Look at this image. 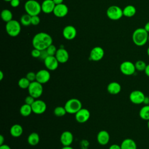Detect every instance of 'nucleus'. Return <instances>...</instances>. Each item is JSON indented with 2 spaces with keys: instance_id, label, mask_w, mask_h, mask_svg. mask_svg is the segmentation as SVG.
Returning <instances> with one entry per match:
<instances>
[{
  "instance_id": "obj_38",
  "label": "nucleus",
  "mask_w": 149,
  "mask_h": 149,
  "mask_svg": "<svg viewBox=\"0 0 149 149\" xmlns=\"http://www.w3.org/2000/svg\"><path fill=\"white\" fill-rule=\"evenodd\" d=\"M80 146L81 149H87L89 146V143L86 140H83L80 141Z\"/></svg>"
},
{
  "instance_id": "obj_3",
  "label": "nucleus",
  "mask_w": 149,
  "mask_h": 149,
  "mask_svg": "<svg viewBox=\"0 0 149 149\" xmlns=\"http://www.w3.org/2000/svg\"><path fill=\"white\" fill-rule=\"evenodd\" d=\"M24 9L26 13L30 16L38 15L41 10V5L36 0H28L24 4Z\"/></svg>"
},
{
  "instance_id": "obj_44",
  "label": "nucleus",
  "mask_w": 149,
  "mask_h": 149,
  "mask_svg": "<svg viewBox=\"0 0 149 149\" xmlns=\"http://www.w3.org/2000/svg\"><path fill=\"white\" fill-rule=\"evenodd\" d=\"M144 73L148 77H149V64L147 65V66L144 70Z\"/></svg>"
},
{
  "instance_id": "obj_43",
  "label": "nucleus",
  "mask_w": 149,
  "mask_h": 149,
  "mask_svg": "<svg viewBox=\"0 0 149 149\" xmlns=\"http://www.w3.org/2000/svg\"><path fill=\"white\" fill-rule=\"evenodd\" d=\"M144 105H149V97H145L143 103Z\"/></svg>"
},
{
  "instance_id": "obj_49",
  "label": "nucleus",
  "mask_w": 149,
  "mask_h": 149,
  "mask_svg": "<svg viewBox=\"0 0 149 149\" xmlns=\"http://www.w3.org/2000/svg\"><path fill=\"white\" fill-rule=\"evenodd\" d=\"M61 149H74V148L70 146H63Z\"/></svg>"
},
{
  "instance_id": "obj_24",
  "label": "nucleus",
  "mask_w": 149,
  "mask_h": 149,
  "mask_svg": "<svg viewBox=\"0 0 149 149\" xmlns=\"http://www.w3.org/2000/svg\"><path fill=\"white\" fill-rule=\"evenodd\" d=\"M136 13V9L134 6L132 5H128L123 9V16L127 17H133V16L135 15Z\"/></svg>"
},
{
  "instance_id": "obj_48",
  "label": "nucleus",
  "mask_w": 149,
  "mask_h": 149,
  "mask_svg": "<svg viewBox=\"0 0 149 149\" xmlns=\"http://www.w3.org/2000/svg\"><path fill=\"white\" fill-rule=\"evenodd\" d=\"M3 76H4V74L3 73V72L2 70L0 71V80H2V79H3Z\"/></svg>"
},
{
  "instance_id": "obj_31",
  "label": "nucleus",
  "mask_w": 149,
  "mask_h": 149,
  "mask_svg": "<svg viewBox=\"0 0 149 149\" xmlns=\"http://www.w3.org/2000/svg\"><path fill=\"white\" fill-rule=\"evenodd\" d=\"M67 113V112L64 107L58 106L54 109V114L58 117L63 116Z\"/></svg>"
},
{
  "instance_id": "obj_35",
  "label": "nucleus",
  "mask_w": 149,
  "mask_h": 149,
  "mask_svg": "<svg viewBox=\"0 0 149 149\" xmlns=\"http://www.w3.org/2000/svg\"><path fill=\"white\" fill-rule=\"evenodd\" d=\"M36 98H34L33 97L31 96L30 95H27L26 98H25V100H24V102H25V104H27L28 105H31L33 104V103L35 101V100Z\"/></svg>"
},
{
  "instance_id": "obj_6",
  "label": "nucleus",
  "mask_w": 149,
  "mask_h": 149,
  "mask_svg": "<svg viewBox=\"0 0 149 149\" xmlns=\"http://www.w3.org/2000/svg\"><path fill=\"white\" fill-rule=\"evenodd\" d=\"M27 89L29 95L33 97L34 98H39L43 93L42 84L36 80L31 82Z\"/></svg>"
},
{
  "instance_id": "obj_23",
  "label": "nucleus",
  "mask_w": 149,
  "mask_h": 149,
  "mask_svg": "<svg viewBox=\"0 0 149 149\" xmlns=\"http://www.w3.org/2000/svg\"><path fill=\"white\" fill-rule=\"evenodd\" d=\"M23 132V129L22 126L19 124H14L10 129V134L13 137H20Z\"/></svg>"
},
{
  "instance_id": "obj_46",
  "label": "nucleus",
  "mask_w": 149,
  "mask_h": 149,
  "mask_svg": "<svg viewBox=\"0 0 149 149\" xmlns=\"http://www.w3.org/2000/svg\"><path fill=\"white\" fill-rule=\"evenodd\" d=\"M53 1L55 5H59L61 3H63V0H53Z\"/></svg>"
},
{
  "instance_id": "obj_29",
  "label": "nucleus",
  "mask_w": 149,
  "mask_h": 149,
  "mask_svg": "<svg viewBox=\"0 0 149 149\" xmlns=\"http://www.w3.org/2000/svg\"><path fill=\"white\" fill-rule=\"evenodd\" d=\"M20 23L24 26L31 24V16L27 13L23 15L20 17Z\"/></svg>"
},
{
  "instance_id": "obj_21",
  "label": "nucleus",
  "mask_w": 149,
  "mask_h": 149,
  "mask_svg": "<svg viewBox=\"0 0 149 149\" xmlns=\"http://www.w3.org/2000/svg\"><path fill=\"white\" fill-rule=\"evenodd\" d=\"M107 88L109 94L116 95L120 92L122 87L119 83L116 81H112L108 84Z\"/></svg>"
},
{
  "instance_id": "obj_12",
  "label": "nucleus",
  "mask_w": 149,
  "mask_h": 149,
  "mask_svg": "<svg viewBox=\"0 0 149 149\" xmlns=\"http://www.w3.org/2000/svg\"><path fill=\"white\" fill-rule=\"evenodd\" d=\"M74 115L76 121L80 123H84L86 122L90 117V111L87 109L83 108Z\"/></svg>"
},
{
  "instance_id": "obj_1",
  "label": "nucleus",
  "mask_w": 149,
  "mask_h": 149,
  "mask_svg": "<svg viewBox=\"0 0 149 149\" xmlns=\"http://www.w3.org/2000/svg\"><path fill=\"white\" fill-rule=\"evenodd\" d=\"M52 44V38L51 36L45 32H40L36 34L32 40V45L34 48L40 51L46 49Z\"/></svg>"
},
{
  "instance_id": "obj_13",
  "label": "nucleus",
  "mask_w": 149,
  "mask_h": 149,
  "mask_svg": "<svg viewBox=\"0 0 149 149\" xmlns=\"http://www.w3.org/2000/svg\"><path fill=\"white\" fill-rule=\"evenodd\" d=\"M104 55V51L101 47H95L90 51V59L93 61L101 60Z\"/></svg>"
},
{
  "instance_id": "obj_22",
  "label": "nucleus",
  "mask_w": 149,
  "mask_h": 149,
  "mask_svg": "<svg viewBox=\"0 0 149 149\" xmlns=\"http://www.w3.org/2000/svg\"><path fill=\"white\" fill-rule=\"evenodd\" d=\"M120 146L121 149H137V144L136 142L130 138L124 139Z\"/></svg>"
},
{
  "instance_id": "obj_19",
  "label": "nucleus",
  "mask_w": 149,
  "mask_h": 149,
  "mask_svg": "<svg viewBox=\"0 0 149 149\" xmlns=\"http://www.w3.org/2000/svg\"><path fill=\"white\" fill-rule=\"evenodd\" d=\"M110 139V136L109 133L104 130L100 131L97 136V140L98 143L102 145L105 146L109 143Z\"/></svg>"
},
{
  "instance_id": "obj_14",
  "label": "nucleus",
  "mask_w": 149,
  "mask_h": 149,
  "mask_svg": "<svg viewBox=\"0 0 149 149\" xmlns=\"http://www.w3.org/2000/svg\"><path fill=\"white\" fill-rule=\"evenodd\" d=\"M51 79V74L47 69H41L36 73V81L43 84L49 81Z\"/></svg>"
},
{
  "instance_id": "obj_18",
  "label": "nucleus",
  "mask_w": 149,
  "mask_h": 149,
  "mask_svg": "<svg viewBox=\"0 0 149 149\" xmlns=\"http://www.w3.org/2000/svg\"><path fill=\"white\" fill-rule=\"evenodd\" d=\"M55 57L61 63H64L68 62L69 58V55L66 49L63 48H60L57 49L55 54Z\"/></svg>"
},
{
  "instance_id": "obj_40",
  "label": "nucleus",
  "mask_w": 149,
  "mask_h": 149,
  "mask_svg": "<svg viewBox=\"0 0 149 149\" xmlns=\"http://www.w3.org/2000/svg\"><path fill=\"white\" fill-rule=\"evenodd\" d=\"M20 0H12L10 2V5L13 8H16L20 4Z\"/></svg>"
},
{
  "instance_id": "obj_32",
  "label": "nucleus",
  "mask_w": 149,
  "mask_h": 149,
  "mask_svg": "<svg viewBox=\"0 0 149 149\" xmlns=\"http://www.w3.org/2000/svg\"><path fill=\"white\" fill-rule=\"evenodd\" d=\"M134 65H135L136 69L140 72L144 71L147 66V64L146 63V62L142 60H139L136 61Z\"/></svg>"
},
{
  "instance_id": "obj_11",
  "label": "nucleus",
  "mask_w": 149,
  "mask_h": 149,
  "mask_svg": "<svg viewBox=\"0 0 149 149\" xmlns=\"http://www.w3.org/2000/svg\"><path fill=\"white\" fill-rule=\"evenodd\" d=\"M44 63L45 68L49 70H56L59 65V62L56 58L55 56L48 55L44 60Z\"/></svg>"
},
{
  "instance_id": "obj_30",
  "label": "nucleus",
  "mask_w": 149,
  "mask_h": 149,
  "mask_svg": "<svg viewBox=\"0 0 149 149\" xmlns=\"http://www.w3.org/2000/svg\"><path fill=\"white\" fill-rule=\"evenodd\" d=\"M30 83L31 82L26 77H22L18 81V86L22 89H26L29 88Z\"/></svg>"
},
{
  "instance_id": "obj_50",
  "label": "nucleus",
  "mask_w": 149,
  "mask_h": 149,
  "mask_svg": "<svg viewBox=\"0 0 149 149\" xmlns=\"http://www.w3.org/2000/svg\"><path fill=\"white\" fill-rule=\"evenodd\" d=\"M147 54L148 56H149V47H148V48H147Z\"/></svg>"
},
{
  "instance_id": "obj_27",
  "label": "nucleus",
  "mask_w": 149,
  "mask_h": 149,
  "mask_svg": "<svg viewBox=\"0 0 149 149\" xmlns=\"http://www.w3.org/2000/svg\"><path fill=\"white\" fill-rule=\"evenodd\" d=\"M33 112L31 105L27 104H23L20 108V113L23 116H28Z\"/></svg>"
},
{
  "instance_id": "obj_28",
  "label": "nucleus",
  "mask_w": 149,
  "mask_h": 149,
  "mask_svg": "<svg viewBox=\"0 0 149 149\" xmlns=\"http://www.w3.org/2000/svg\"><path fill=\"white\" fill-rule=\"evenodd\" d=\"M1 16L2 20L6 23L12 20L13 18L12 13L11 12L10 10H9L8 9H5L2 10Z\"/></svg>"
},
{
  "instance_id": "obj_10",
  "label": "nucleus",
  "mask_w": 149,
  "mask_h": 149,
  "mask_svg": "<svg viewBox=\"0 0 149 149\" xmlns=\"http://www.w3.org/2000/svg\"><path fill=\"white\" fill-rule=\"evenodd\" d=\"M31 108L34 113L40 115L45 112L47 109V104L41 100H36L31 105Z\"/></svg>"
},
{
  "instance_id": "obj_9",
  "label": "nucleus",
  "mask_w": 149,
  "mask_h": 149,
  "mask_svg": "<svg viewBox=\"0 0 149 149\" xmlns=\"http://www.w3.org/2000/svg\"><path fill=\"white\" fill-rule=\"evenodd\" d=\"M144 94L140 90H133L129 94V100L134 104L139 105L143 103Z\"/></svg>"
},
{
  "instance_id": "obj_39",
  "label": "nucleus",
  "mask_w": 149,
  "mask_h": 149,
  "mask_svg": "<svg viewBox=\"0 0 149 149\" xmlns=\"http://www.w3.org/2000/svg\"><path fill=\"white\" fill-rule=\"evenodd\" d=\"M48 56V54L47 52V50L46 49L42 50V51H41V54H40V56L39 58L41 59L44 60Z\"/></svg>"
},
{
  "instance_id": "obj_25",
  "label": "nucleus",
  "mask_w": 149,
  "mask_h": 149,
  "mask_svg": "<svg viewBox=\"0 0 149 149\" xmlns=\"http://www.w3.org/2000/svg\"><path fill=\"white\" fill-rule=\"evenodd\" d=\"M40 142V136L36 132L31 133L27 137V143L32 146L37 145Z\"/></svg>"
},
{
  "instance_id": "obj_53",
  "label": "nucleus",
  "mask_w": 149,
  "mask_h": 149,
  "mask_svg": "<svg viewBox=\"0 0 149 149\" xmlns=\"http://www.w3.org/2000/svg\"><path fill=\"white\" fill-rule=\"evenodd\" d=\"M148 41L149 42V34H148Z\"/></svg>"
},
{
  "instance_id": "obj_54",
  "label": "nucleus",
  "mask_w": 149,
  "mask_h": 149,
  "mask_svg": "<svg viewBox=\"0 0 149 149\" xmlns=\"http://www.w3.org/2000/svg\"><path fill=\"white\" fill-rule=\"evenodd\" d=\"M20 1H22V0H20Z\"/></svg>"
},
{
  "instance_id": "obj_52",
  "label": "nucleus",
  "mask_w": 149,
  "mask_h": 149,
  "mask_svg": "<svg viewBox=\"0 0 149 149\" xmlns=\"http://www.w3.org/2000/svg\"><path fill=\"white\" fill-rule=\"evenodd\" d=\"M147 127H148V128L149 129V120H148V122H147Z\"/></svg>"
},
{
  "instance_id": "obj_20",
  "label": "nucleus",
  "mask_w": 149,
  "mask_h": 149,
  "mask_svg": "<svg viewBox=\"0 0 149 149\" xmlns=\"http://www.w3.org/2000/svg\"><path fill=\"white\" fill-rule=\"evenodd\" d=\"M41 5V10L44 13L48 14L53 12L56 5L54 2L53 0H44Z\"/></svg>"
},
{
  "instance_id": "obj_36",
  "label": "nucleus",
  "mask_w": 149,
  "mask_h": 149,
  "mask_svg": "<svg viewBox=\"0 0 149 149\" xmlns=\"http://www.w3.org/2000/svg\"><path fill=\"white\" fill-rule=\"evenodd\" d=\"M40 22V19L38 15L31 16V24L34 26L38 25Z\"/></svg>"
},
{
  "instance_id": "obj_17",
  "label": "nucleus",
  "mask_w": 149,
  "mask_h": 149,
  "mask_svg": "<svg viewBox=\"0 0 149 149\" xmlns=\"http://www.w3.org/2000/svg\"><path fill=\"white\" fill-rule=\"evenodd\" d=\"M68 13V8L66 5L61 3L56 5L53 11L54 15L58 17H63Z\"/></svg>"
},
{
  "instance_id": "obj_8",
  "label": "nucleus",
  "mask_w": 149,
  "mask_h": 149,
  "mask_svg": "<svg viewBox=\"0 0 149 149\" xmlns=\"http://www.w3.org/2000/svg\"><path fill=\"white\" fill-rule=\"evenodd\" d=\"M119 68L122 73L126 76L133 75L136 70L135 65L129 61H126L121 63Z\"/></svg>"
},
{
  "instance_id": "obj_37",
  "label": "nucleus",
  "mask_w": 149,
  "mask_h": 149,
  "mask_svg": "<svg viewBox=\"0 0 149 149\" xmlns=\"http://www.w3.org/2000/svg\"><path fill=\"white\" fill-rule=\"evenodd\" d=\"M40 54H41V51L38 49H36V48H34L31 51V55L33 58H39Z\"/></svg>"
},
{
  "instance_id": "obj_45",
  "label": "nucleus",
  "mask_w": 149,
  "mask_h": 149,
  "mask_svg": "<svg viewBox=\"0 0 149 149\" xmlns=\"http://www.w3.org/2000/svg\"><path fill=\"white\" fill-rule=\"evenodd\" d=\"M144 28L149 33V22H147L146 23V24L144 25Z\"/></svg>"
},
{
  "instance_id": "obj_5",
  "label": "nucleus",
  "mask_w": 149,
  "mask_h": 149,
  "mask_svg": "<svg viewBox=\"0 0 149 149\" xmlns=\"http://www.w3.org/2000/svg\"><path fill=\"white\" fill-rule=\"evenodd\" d=\"M7 34L13 37L17 36L21 31V26L18 21L12 20L6 23L5 26Z\"/></svg>"
},
{
  "instance_id": "obj_26",
  "label": "nucleus",
  "mask_w": 149,
  "mask_h": 149,
  "mask_svg": "<svg viewBox=\"0 0 149 149\" xmlns=\"http://www.w3.org/2000/svg\"><path fill=\"white\" fill-rule=\"evenodd\" d=\"M139 116L144 120H149V105H145L139 111Z\"/></svg>"
},
{
  "instance_id": "obj_51",
  "label": "nucleus",
  "mask_w": 149,
  "mask_h": 149,
  "mask_svg": "<svg viewBox=\"0 0 149 149\" xmlns=\"http://www.w3.org/2000/svg\"><path fill=\"white\" fill-rule=\"evenodd\" d=\"M3 1H5V2H10L12 0H3Z\"/></svg>"
},
{
  "instance_id": "obj_15",
  "label": "nucleus",
  "mask_w": 149,
  "mask_h": 149,
  "mask_svg": "<svg viewBox=\"0 0 149 149\" xmlns=\"http://www.w3.org/2000/svg\"><path fill=\"white\" fill-rule=\"evenodd\" d=\"M63 37L68 40H72L74 39L77 34L76 28L71 25L65 26L62 31Z\"/></svg>"
},
{
  "instance_id": "obj_34",
  "label": "nucleus",
  "mask_w": 149,
  "mask_h": 149,
  "mask_svg": "<svg viewBox=\"0 0 149 149\" xmlns=\"http://www.w3.org/2000/svg\"><path fill=\"white\" fill-rule=\"evenodd\" d=\"M26 77L30 81H34L36 80V73H34V72H28L26 75Z\"/></svg>"
},
{
  "instance_id": "obj_2",
  "label": "nucleus",
  "mask_w": 149,
  "mask_h": 149,
  "mask_svg": "<svg viewBox=\"0 0 149 149\" xmlns=\"http://www.w3.org/2000/svg\"><path fill=\"white\" fill-rule=\"evenodd\" d=\"M148 34L149 33L144 28H137L132 34V41L137 46H143L148 41Z\"/></svg>"
},
{
  "instance_id": "obj_42",
  "label": "nucleus",
  "mask_w": 149,
  "mask_h": 149,
  "mask_svg": "<svg viewBox=\"0 0 149 149\" xmlns=\"http://www.w3.org/2000/svg\"><path fill=\"white\" fill-rule=\"evenodd\" d=\"M0 149H11V148L8 145L3 144L0 146Z\"/></svg>"
},
{
  "instance_id": "obj_4",
  "label": "nucleus",
  "mask_w": 149,
  "mask_h": 149,
  "mask_svg": "<svg viewBox=\"0 0 149 149\" xmlns=\"http://www.w3.org/2000/svg\"><path fill=\"white\" fill-rule=\"evenodd\" d=\"M64 107L68 113L75 114L82 108V104L79 99L71 98L66 102Z\"/></svg>"
},
{
  "instance_id": "obj_16",
  "label": "nucleus",
  "mask_w": 149,
  "mask_h": 149,
  "mask_svg": "<svg viewBox=\"0 0 149 149\" xmlns=\"http://www.w3.org/2000/svg\"><path fill=\"white\" fill-rule=\"evenodd\" d=\"M60 141L63 146H70L73 141V135L70 131H64L60 136Z\"/></svg>"
},
{
  "instance_id": "obj_41",
  "label": "nucleus",
  "mask_w": 149,
  "mask_h": 149,
  "mask_svg": "<svg viewBox=\"0 0 149 149\" xmlns=\"http://www.w3.org/2000/svg\"><path fill=\"white\" fill-rule=\"evenodd\" d=\"M108 149H121V147H120V146H119L118 144H112L111 146H110Z\"/></svg>"
},
{
  "instance_id": "obj_7",
  "label": "nucleus",
  "mask_w": 149,
  "mask_h": 149,
  "mask_svg": "<svg viewBox=\"0 0 149 149\" xmlns=\"http://www.w3.org/2000/svg\"><path fill=\"white\" fill-rule=\"evenodd\" d=\"M107 17L112 20H118L123 16V9L116 5H112L107 10Z\"/></svg>"
},
{
  "instance_id": "obj_47",
  "label": "nucleus",
  "mask_w": 149,
  "mask_h": 149,
  "mask_svg": "<svg viewBox=\"0 0 149 149\" xmlns=\"http://www.w3.org/2000/svg\"><path fill=\"white\" fill-rule=\"evenodd\" d=\"M4 141H5L4 137L2 135H0V146L3 144Z\"/></svg>"
},
{
  "instance_id": "obj_33",
  "label": "nucleus",
  "mask_w": 149,
  "mask_h": 149,
  "mask_svg": "<svg viewBox=\"0 0 149 149\" xmlns=\"http://www.w3.org/2000/svg\"><path fill=\"white\" fill-rule=\"evenodd\" d=\"M47 52L48 54V55H51V56H55V54L56 52L57 49L56 48V47L53 45L52 44L51 45H50L47 49Z\"/></svg>"
}]
</instances>
